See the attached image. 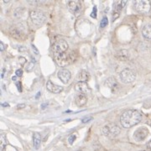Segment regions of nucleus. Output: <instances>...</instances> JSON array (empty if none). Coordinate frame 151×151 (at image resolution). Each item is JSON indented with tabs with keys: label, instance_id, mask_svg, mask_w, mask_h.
Instances as JSON below:
<instances>
[{
	"label": "nucleus",
	"instance_id": "nucleus-32",
	"mask_svg": "<svg viewBox=\"0 0 151 151\" xmlns=\"http://www.w3.org/2000/svg\"><path fill=\"white\" fill-rule=\"evenodd\" d=\"M12 80H13V81H16V80H17V77H12Z\"/></svg>",
	"mask_w": 151,
	"mask_h": 151
},
{
	"label": "nucleus",
	"instance_id": "nucleus-30",
	"mask_svg": "<svg viewBox=\"0 0 151 151\" xmlns=\"http://www.w3.org/2000/svg\"><path fill=\"white\" fill-rule=\"evenodd\" d=\"M148 148L150 149V150H151V140L149 142V144H148Z\"/></svg>",
	"mask_w": 151,
	"mask_h": 151
},
{
	"label": "nucleus",
	"instance_id": "nucleus-3",
	"mask_svg": "<svg viewBox=\"0 0 151 151\" xmlns=\"http://www.w3.org/2000/svg\"><path fill=\"white\" fill-rule=\"evenodd\" d=\"M120 128L114 123H108L102 128V133L109 139L117 137L120 133Z\"/></svg>",
	"mask_w": 151,
	"mask_h": 151
},
{
	"label": "nucleus",
	"instance_id": "nucleus-1",
	"mask_svg": "<svg viewBox=\"0 0 151 151\" xmlns=\"http://www.w3.org/2000/svg\"><path fill=\"white\" fill-rule=\"evenodd\" d=\"M142 120V114L138 110L129 109L124 111L120 117V123L123 128L129 129L138 123Z\"/></svg>",
	"mask_w": 151,
	"mask_h": 151
},
{
	"label": "nucleus",
	"instance_id": "nucleus-11",
	"mask_svg": "<svg viewBox=\"0 0 151 151\" xmlns=\"http://www.w3.org/2000/svg\"><path fill=\"white\" fill-rule=\"evenodd\" d=\"M127 3V1L124 0V1H118L115 4V9H114V12H113V14H112V20H116L118 18L119 14H120V11L123 9V7L125 6V4Z\"/></svg>",
	"mask_w": 151,
	"mask_h": 151
},
{
	"label": "nucleus",
	"instance_id": "nucleus-24",
	"mask_svg": "<svg viewBox=\"0 0 151 151\" xmlns=\"http://www.w3.org/2000/svg\"><path fill=\"white\" fill-rule=\"evenodd\" d=\"M97 7L95 6L94 8H93V9H92V12H91V16L92 17V18H97Z\"/></svg>",
	"mask_w": 151,
	"mask_h": 151
},
{
	"label": "nucleus",
	"instance_id": "nucleus-16",
	"mask_svg": "<svg viewBox=\"0 0 151 151\" xmlns=\"http://www.w3.org/2000/svg\"><path fill=\"white\" fill-rule=\"evenodd\" d=\"M116 58L121 61H125L129 58V54L128 50H121L116 53Z\"/></svg>",
	"mask_w": 151,
	"mask_h": 151
},
{
	"label": "nucleus",
	"instance_id": "nucleus-5",
	"mask_svg": "<svg viewBox=\"0 0 151 151\" xmlns=\"http://www.w3.org/2000/svg\"><path fill=\"white\" fill-rule=\"evenodd\" d=\"M120 79L125 84L132 83L136 79V73L129 68H125L120 72Z\"/></svg>",
	"mask_w": 151,
	"mask_h": 151
},
{
	"label": "nucleus",
	"instance_id": "nucleus-15",
	"mask_svg": "<svg viewBox=\"0 0 151 151\" xmlns=\"http://www.w3.org/2000/svg\"><path fill=\"white\" fill-rule=\"evenodd\" d=\"M77 79L78 82H86L90 79V73L86 70H81L77 74Z\"/></svg>",
	"mask_w": 151,
	"mask_h": 151
},
{
	"label": "nucleus",
	"instance_id": "nucleus-2",
	"mask_svg": "<svg viewBox=\"0 0 151 151\" xmlns=\"http://www.w3.org/2000/svg\"><path fill=\"white\" fill-rule=\"evenodd\" d=\"M77 56L74 51H66L62 54L56 55L55 60L59 66L64 67V66H66L68 65H70L71 63H73L77 60Z\"/></svg>",
	"mask_w": 151,
	"mask_h": 151
},
{
	"label": "nucleus",
	"instance_id": "nucleus-13",
	"mask_svg": "<svg viewBox=\"0 0 151 151\" xmlns=\"http://www.w3.org/2000/svg\"><path fill=\"white\" fill-rule=\"evenodd\" d=\"M10 34L11 35L15 38V39H24V37L25 36L24 32L23 30H20L17 27H14L10 30Z\"/></svg>",
	"mask_w": 151,
	"mask_h": 151
},
{
	"label": "nucleus",
	"instance_id": "nucleus-18",
	"mask_svg": "<svg viewBox=\"0 0 151 151\" xmlns=\"http://www.w3.org/2000/svg\"><path fill=\"white\" fill-rule=\"evenodd\" d=\"M87 96L85 94H81V93L80 95H78L77 97V98H76V104L78 107H82V106H84L87 103Z\"/></svg>",
	"mask_w": 151,
	"mask_h": 151
},
{
	"label": "nucleus",
	"instance_id": "nucleus-20",
	"mask_svg": "<svg viewBox=\"0 0 151 151\" xmlns=\"http://www.w3.org/2000/svg\"><path fill=\"white\" fill-rule=\"evenodd\" d=\"M33 142H34V146L36 150H38L40 148V144H41V138L40 135L38 133H35L33 135Z\"/></svg>",
	"mask_w": 151,
	"mask_h": 151
},
{
	"label": "nucleus",
	"instance_id": "nucleus-28",
	"mask_svg": "<svg viewBox=\"0 0 151 151\" xmlns=\"http://www.w3.org/2000/svg\"><path fill=\"white\" fill-rule=\"evenodd\" d=\"M24 107H25V105H24V104H19L17 108H18L19 109H21V108H24Z\"/></svg>",
	"mask_w": 151,
	"mask_h": 151
},
{
	"label": "nucleus",
	"instance_id": "nucleus-14",
	"mask_svg": "<svg viewBox=\"0 0 151 151\" xmlns=\"http://www.w3.org/2000/svg\"><path fill=\"white\" fill-rule=\"evenodd\" d=\"M46 88L48 89V91H50L53 93H60V91H62V87L58 86L56 84H54L52 81H48L47 83H46Z\"/></svg>",
	"mask_w": 151,
	"mask_h": 151
},
{
	"label": "nucleus",
	"instance_id": "nucleus-29",
	"mask_svg": "<svg viewBox=\"0 0 151 151\" xmlns=\"http://www.w3.org/2000/svg\"><path fill=\"white\" fill-rule=\"evenodd\" d=\"M0 50H1V51H3L4 50V45H3V44L2 42L0 43Z\"/></svg>",
	"mask_w": 151,
	"mask_h": 151
},
{
	"label": "nucleus",
	"instance_id": "nucleus-26",
	"mask_svg": "<svg viewBox=\"0 0 151 151\" xmlns=\"http://www.w3.org/2000/svg\"><path fill=\"white\" fill-rule=\"evenodd\" d=\"M92 120V118L91 117H90V118H84L82 120H81V122L82 123H87V122H89V121Z\"/></svg>",
	"mask_w": 151,
	"mask_h": 151
},
{
	"label": "nucleus",
	"instance_id": "nucleus-10",
	"mask_svg": "<svg viewBox=\"0 0 151 151\" xmlns=\"http://www.w3.org/2000/svg\"><path fill=\"white\" fill-rule=\"evenodd\" d=\"M58 77L63 83H67L70 81V77H71V74H70V70L67 69H60L58 71Z\"/></svg>",
	"mask_w": 151,
	"mask_h": 151
},
{
	"label": "nucleus",
	"instance_id": "nucleus-25",
	"mask_svg": "<svg viewBox=\"0 0 151 151\" xmlns=\"http://www.w3.org/2000/svg\"><path fill=\"white\" fill-rule=\"evenodd\" d=\"M15 75L17 76V77H22V75H23V70H21V69H19V70H17L15 71Z\"/></svg>",
	"mask_w": 151,
	"mask_h": 151
},
{
	"label": "nucleus",
	"instance_id": "nucleus-31",
	"mask_svg": "<svg viewBox=\"0 0 151 151\" xmlns=\"http://www.w3.org/2000/svg\"><path fill=\"white\" fill-rule=\"evenodd\" d=\"M32 46H33V50H35V52H36V53H38V50H36V47H35V46H34L33 45H32Z\"/></svg>",
	"mask_w": 151,
	"mask_h": 151
},
{
	"label": "nucleus",
	"instance_id": "nucleus-22",
	"mask_svg": "<svg viewBox=\"0 0 151 151\" xmlns=\"http://www.w3.org/2000/svg\"><path fill=\"white\" fill-rule=\"evenodd\" d=\"M108 24V18H107V17H104V18L102 19V20L101 21V24H100L101 28H104V27H106Z\"/></svg>",
	"mask_w": 151,
	"mask_h": 151
},
{
	"label": "nucleus",
	"instance_id": "nucleus-4",
	"mask_svg": "<svg viewBox=\"0 0 151 151\" xmlns=\"http://www.w3.org/2000/svg\"><path fill=\"white\" fill-rule=\"evenodd\" d=\"M67 50H68V44L65 40H57L51 46V50L55 56L66 52Z\"/></svg>",
	"mask_w": 151,
	"mask_h": 151
},
{
	"label": "nucleus",
	"instance_id": "nucleus-19",
	"mask_svg": "<svg viewBox=\"0 0 151 151\" xmlns=\"http://www.w3.org/2000/svg\"><path fill=\"white\" fill-rule=\"evenodd\" d=\"M142 34L144 38L151 40V24H146L142 29Z\"/></svg>",
	"mask_w": 151,
	"mask_h": 151
},
{
	"label": "nucleus",
	"instance_id": "nucleus-7",
	"mask_svg": "<svg viewBox=\"0 0 151 151\" xmlns=\"http://www.w3.org/2000/svg\"><path fill=\"white\" fill-rule=\"evenodd\" d=\"M30 17L33 23L36 25H41L45 21V15L40 10L34 9L31 10L30 13Z\"/></svg>",
	"mask_w": 151,
	"mask_h": 151
},
{
	"label": "nucleus",
	"instance_id": "nucleus-33",
	"mask_svg": "<svg viewBox=\"0 0 151 151\" xmlns=\"http://www.w3.org/2000/svg\"><path fill=\"white\" fill-rule=\"evenodd\" d=\"M140 151H146V150H140Z\"/></svg>",
	"mask_w": 151,
	"mask_h": 151
},
{
	"label": "nucleus",
	"instance_id": "nucleus-17",
	"mask_svg": "<svg viewBox=\"0 0 151 151\" xmlns=\"http://www.w3.org/2000/svg\"><path fill=\"white\" fill-rule=\"evenodd\" d=\"M106 85H107L112 91H115L119 87V86H118L117 81L114 80L113 78H108V80L106 81Z\"/></svg>",
	"mask_w": 151,
	"mask_h": 151
},
{
	"label": "nucleus",
	"instance_id": "nucleus-23",
	"mask_svg": "<svg viewBox=\"0 0 151 151\" xmlns=\"http://www.w3.org/2000/svg\"><path fill=\"white\" fill-rule=\"evenodd\" d=\"M76 139H77V135H76V134H71L70 137L68 138V142H69V144H72L75 142Z\"/></svg>",
	"mask_w": 151,
	"mask_h": 151
},
{
	"label": "nucleus",
	"instance_id": "nucleus-6",
	"mask_svg": "<svg viewBox=\"0 0 151 151\" xmlns=\"http://www.w3.org/2000/svg\"><path fill=\"white\" fill-rule=\"evenodd\" d=\"M135 9L141 14H147L150 11L151 3L147 0H138L133 2Z\"/></svg>",
	"mask_w": 151,
	"mask_h": 151
},
{
	"label": "nucleus",
	"instance_id": "nucleus-21",
	"mask_svg": "<svg viewBox=\"0 0 151 151\" xmlns=\"http://www.w3.org/2000/svg\"><path fill=\"white\" fill-rule=\"evenodd\" d=\"M1 151H3L7 146V140L4 134H1Z\"/></svg>",
	"mask_w": 151,
	"mask_h": 151
},
{
	"label": "nucleus",
	"instance_id": "nucleus-9",
	"mask_svg": "<svg viewBox=\"0 0 151 151\" xmlns=\"http://www.w3.org/2000/svg\"><path fill=\"white\" fill-rule=\"evenodd\" d=\"M149 133H150V132H149L147 128H145V127H141V128L138 129L137 130L134 132L133 137H134L135 140L140 142V141L144 140V139L148 137Z\"/></svg>",
	"mask_w": 151,
	"mask_h": 151
},
{
	"label": "nucleus",
	"instance_id": "nucleus-12",
	"mask_svg": "<svg viewBox=\"0 0 151 151\" xmlns=\"http://www.w3.org/2000/svg\"><path fill=\"white\" fill-rule=\"evenodd\" d=\"M75 89L81 92V94H85V93H88L91 91L90 87L88 86V84L87 82H77L75 85Z\"/></svg>",
	"mask_w": 151,
	"mask_h": 151
},
{
	"label": "nucleus",
	"instance_id": "nucleus-8",
	"mask_svg": "<svg viewBox=\"0 0 151 151\" xmlns=\"http://www.w3.org/2000/svg\"><path fill=\"white\" fill-rule=\"evenodd\" d=\"M67 7L76 17L80 16L82 13V4L80 1H70L67 3Z\"/></svg>",
	"mask_w": 151,
	"mask_h": 151
},
{
	"label": "nucleus",
	"instance_id": "nucleus-27",
	"mask_svg": "<svg viewBox=\"0 0 151 151\" xmlns=\"http://www.w3.org/2000/svg\"><path fill=\"white\" fill-rule=\"evenodd\" d=\"M16 86L18 87V89L20 91H22V86L20 85V82L18 81H16Z\"/></svg>",
	"mask_w": 151,
	"mask_h": 151
}]
</instances>
